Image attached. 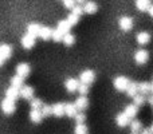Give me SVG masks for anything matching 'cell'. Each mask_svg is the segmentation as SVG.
Here are the masks:
<instances>
[{
  "instance_id": "cell-39",
  "label": "cell",
  "mask_w": 153,
  "mask_h": 134,
  "mask_svg": "<svg viewBox=\"0 0 153 134\" xmlns=\"http://www.w3.org/2000/svg\"><path fill=\"white\" fill-rule=\"evenodd\" d=\"M146 102H148L149 105H152V106H153V95H149L148 99H146Z\"/></svg>"
},
{
  "instance_id": "cell-38",
  "label": "cell",
  "mask_w": 153,
  "mask_h": 134,
  "mask_svg": "<svg viewBox=\"0 0 153 134\" xmlns=\"http://www.w3.org/2000/svg\"><path fill=\"white\" fill-rule=\"evenodd\" d=\"M63 4H65V7H66V8H70V10H73V8L75 7V3L71 1V0H65Z\"/></svg>"
},
{
  "instance_id": "cell-11",
  "label": "cell",
  "mask_w": 153,
  "mask_h": 134,
  "mask_svg": "<svg viewBox=\"0 0 153 134\" xmlns=\"http://www.w3.org/2000/svg\"><path fill=\"white\" fill-rule=\"evenodd\" d=\"M75 107L78 109V110H81V111H83L85 109L89 106V99H87L86 97H83V95H81V97H78L76 98V101H75Z\"/></svg>"
},
{
  "instance_id": "cell-29",
  "label": "cell",
  "mask_w": 153,
  "mask_h": 134,
  "mask_svg": "<svg viewBox=\"0 0 153 134\" xmlns=\"http://www.w3.org/2000/svg\"><path fill=\"white\" fill-rule=\"evenodd\" d=\"M133 102H134V103H133V105H134V106H137V107H138V106L144 105V103L146 102V98L144 97V95H141V94H137L134 98H133Z\"/></svg>"
},
{
  "instance_id": "cell-20",
  "label": "cell",
  "mask_w": 153,
  "mask_h": 134,
  "mask_svg": "<svg viewBox=\"0 0 153 134\" xmlns=\"http://www.w3.org/2000/svg\"><path fill=\"white\" fill-rule=\"evenodd\" d=\"M51 107H53V115H55V117L65 115V105L63 103H55V105H53Z\"/></svg>"
},
{
  "instance_id": "cell-10",
  "label": "cell",
  "mask_w": 153,
  "mask_h": 134,
  "mask_svg": "<svg viewBox=\"0 0 153 134\" xmlns=\"http://www.w3.org/2000/svg\"><path fill=\"white\" fill-rule=\"evenodd\" d=\"M12 55V47L10 44H0V56L3 59H8Z\"/></svg>"
},
{
  "instance_id": "cell-4",
  "label": "cell",
  "mask_w": 153,
  "mask_h": 134,
  "mask_svg": "<svg viewBox=\"0 0 153 134\" xmlns=\"http://www.w3.org/2000/svg\"><path fill=\"white\" fill-rule=\"evenodd\" d=\"M148 58H149V54H148V51H145V50H138L137 53L134 54V61L137 64L146 63Z\"/></svg>"
},
{
  "instance_id": "cell-45",
  "label": "cell",
  "mask_w": 153,
  "mask_h": 134,
  "mask_svg": "<svg viewBox=\"0 0 153 134\" xmlns=\"http://www.w3.org/2000/svg\"><path fill=\"white\" fill-rule=\"evenodd\" d=\"M132 134H138V133H132Z\"/></svg>"
},
{
  "instance_id": "cell-25",
  "label": "cell",
  "mask_w": 153,
  "mask_h": 134,
  "mask_svg": "<svg viewBox=\"0 0 153 134\" xmlns=\"http://www.w3.org/2000/svg\"><path fill=\"white\" fill-rule=\"evenodd\" d=\"M136 7L140 11H149V8L152 7V3L148 0H138V1H136Z\"/></svg>"
},
{
  "instance_id": "cell-31",
  "label": "cell",
  "mask_w": 153,
  "mask_h": 134,
  "mask_svg": "<svg viewBox=\"0 0 153 134\" xmlns=\"http://www.w3.org/2000/svg\"><path fill=\"white\" fill-rule=\"evenodd\" d=\"M40 113H42V117H48L53 114V107L48 105H43L40 109Z\"/></svg>"
},
{
  "instance_id": "cell-32",
  "label": "cell",
  "mask_w": 153,
  "mask_h": 134,
  "mask_svg": "<svg viewBox=\"0 0 153 134\" xmlns=\"http://www.w3.org/2000/svg\"><path fill=\"white\" fill-rule=\"evenodd\" d=\"M51 39H53L54 42H62V40H63V34H61L58 30H54L53 35H51Z\"/></svg>"
},
{
  "instance_id": "cell-41",
  "label": "cell",
  "mask_w": 153,
  "mask_h": 134,
  "mask_svg": "<svg viewBox=\"0 0 153 134\" xmlns=\"http://www.w3.org/2000/svg\"><path fill=\"white\" fill-rule=\"evenodd\" d=\"M149 15H151L152 18H153V5H152L151 8H149Z\"/></svg>"
},
{
  "instance_id": "cell-14",
  "label": "cell",
  "mask_w": 153,
  "mask_h": 134,
  "mask_svg": "<svg viewBox=\"0 0 153 134\" xmlns=\"http://www.w3.org/2000/svg\"><path fill=\"white\" fill-rule=\"evenodd\" d=\"M136 39H137V43H138V44L144 46V44H146V43L151 40V35H149L148 32L143 31V32H138V34L136 35Z\"/></svg>"
},
{
  "instance_id": "cell-13",
  "label": "cell",
  "mask_w": 153,
  "mask_h": 134,
  "mask_svg": "<svg viewBox=\"0 0 153 134\" xmlns=\"http://www.w3.org/2000/svg\"><path fill=\"white\" fill-rule=\"evenodd\" d=\"M65 114L69 115L70 118H75V115L78 114V109L75 107L74 103H66L65 105Z\"/></svg>"
},
{
  "instance_id": "cell-30",
  "label": "cell",
  "mask_w": 153,
  "mask_h": 134,
  "mask_svg": "<svg viewBox=\"0 0 153 134\" xmlns=\"http://www.w3.org/2000/svg\"><path fill=\"white\" fill-rule=\"evenodd\" d=\"M62 42L66 46H73L75 42V36L71 34H66V35H63V40H62Z\"/></svg>"
},
{
  "instance_id": "cell-2",
  "label": "cell",
  "mask_w": 153,
  "mask_h": 134,
  "mask_svg": "<svg viewBox=\"0 0 153 134\" xmlns=\"http://www.w3.org/2000/svg\"><path fill=\"white\" fill-rule=\"evenodd\" d=\"M94 79H95V74L93 73L91 70H85L83 73H81V75H79V81H81V83L87 84V86H89L90 83H93Z\"/></svg>"
},
{
  "instance_id": "cell-22",
  "label": "cell",
  "mask_w": 153,
  "mask_h": 134,
  "mask_svg": "<svg viewBox=\"0 0 153 134\" xmlns=\"http://www.w3.org/2000/svg\"><path fill=\"white\" fill-rule=\"evenodd\" d=\"M23 86H24V84H23V78H22V76L15 75V76H12V78H11V87H15V89L20 90Z\"/></svg>"
},
{
  "instance_id": "cell-23",
  "label": "cell",
  "mask_w": 153,
  "mask_h": 134,
  "mask_svg": "<svg viewBox=\"0 0 153 134\" xmlns=\"http://www.w3.org/2000/svg\"><path fill=\"white\" fill-rule=\"evenodd\" d=\"M42 113H40V110H31L30 111V119H31V122H34V124H40V121H42Z\"/></svg>"
},
{
  "instance_id": "cell-35",
  "label": "cell",
  "mask_w": 153,
  "mask_h": 134,
  "mask_svg": "<svg viewBox=\"0 0 153 134\" xmlns=\"http://www.w3.org/2000/svg\"><path fill=\"white\" fill-rule=\"evenodd\" d=\"M66 20H67V21H69V23H70V26H75V24L78 23L79 18H78V16H75L74 13H70V15H69V18H67Z\"/></svg>"
},
{
  "instance_id": "cell-17",
  "label": "cell",
  "mask_w": 153,
  "mask_h": 134,
  "mask_svg": "<svg viewBox=\"0 0 153 134\" xmlns=\"http://www.w3.org/2000/svg\"><path fill=\"white\" fill-rule=\"evenodd\" d=\"M51 35H53V30H50L48 27H40L38 36L43 40H48V39H51Z\"/></svg>"
},
{
  "instance_id": "cell-16",
  "label": "cell",
  "mask_w": 153,
  "mask_h": 134,
  "mask_svg": "<svg viewBox=\"0 0 153 134\" xmlns=\"http://www.w3.org/2000/svg\"><path fill=\"white\" fill-rule=\"evenodd\" d=\"M137 113H138V107L137 106H134V105H128L126 107H125V111H124V114L128 117V118H134L136 115H137Z\"/></svg>"
},
{
  "instance_id": "cell-44",
  "label": "cell",
  "mask_w": 153,
  "mask_h": 134,
  "mask_svg": "<svg viewBox=\"0 0 153 134\" xmlns=\"http://www.w3.org/2000/svg\"><path fill=\"white\" fill-rule=\"evenodd\" d=\"M151 91H152V94H153V83L151 84Z\"/></svg>"
},
{
  "instance_id": "cell-1",
  "label": "cell",
  "mask_w": 153,
  "mask_h": 134,
  "mask_svg": "<svg viewBox=\"0 0 153 134\" xmlns=\"http://www.w3.org/2000/svg\"><path fill=\"white\" fill-rule=\"evenodd\" d=\"M113 83H114V87H116L117 90H120V91H126L130 81L126 78V76H117V78H114Z\"/></svg>"
},
{
  "instance_id": "cell-24",
  "label": "cell",
  "mask_w": 153,
  "mask_h": 134,
  "mask_svg": "<svg viewBox=\"0 0 153 134\" xmlns=\"http://www.w3.org/2000/svg\"><path fill=\"white\" fill-rule=\"evenodd\" d=\"M138 93H140L141 95H148L149 93H151V84L148 83V82H141V83H138Z\"/></svg>"
},
{
  "instance_id": "cell-19",
  "label": "cell",
  "mask_w": 153,
  "mask_h": 134,
  "mask_svg": "<svg viewBox=\"0 0 153 134\" xmlns=\"http://www.w3.org/2000/svg\"><path fill=\"white\" fill-rule=\"evenodd\" d=\"M116 122H117V125L121 127H125L126 125H130V119L128 118L124 113H120L116 117Z\"/></svg>"
},
{
  "instance_id": "cell-26",
  "label": "cell",
  "mask_w": 153,
  "mask_h": 134,
  "mask_svg": "<svg viewBox=\"0 0 153 134\" xmlns=\"http://www.w3.org/2000/svg\"><path fill=\"white\" fill-rule=\"evenodd\" d=\"M97 4L95 3H93V1H89V3H86V4L83 5V12H86V13H94V12H97Z\"/></svg>"
},
{
  "instance_id": "cell-37",
  "label": "cell",
  "mask_w": 153,
  "mask_h": 134,
  "mask_svg": "<svg viewBox=\"0 0 153 134\" xmlns=\"http://www.w3.org/2000/svg\"><path fill=\"white\" fill-rule=\"evenodd\" d=\"M71 13H74L75 16H78V18H79V16L83 13V7H81V5H75V7L73 8V12Z\"/></svg>"
},
{
  "instance_id": "cell-5",
  "label": "cell",
  "mask_w": 153,
  "mask_h": 134,
  "mask_svg": "<svg viewBox=\"0 0 153 134\" xmlns=\"http://www.w3.org/2000/svg\"><path fill=\"white\" fill-rule=\"evenodd\" d=\"M30 74V64L28 63H19L18 66H16V75L22 76V78H26L27 75Z\"/></svg>"
},
{
  "instance_id": "cell-21",
  "label": "cell",
  "mask_w": 153,
  "mask_h": 134,
  "mask_svg": "<svg viewBox=\"0 0 153 134\" xmlns=\"http://www.w3.org/2000/svg\"><path fill=\"white\" fill-rule=\"evenodd\" d=\"M126 94L132 98H134L136 95L138 94V84L136 83V82H130L129 83V86H128V89H126Z\"/></svg>"
},
{
  "instance_id": "cell-40",
  "label": "cell",
  "mask_w": 153,
  "mask_h": 134,
  "mask_svg": "<svg viewBox=\"0 0 153 134\" xmlns=\"http://www.w3.org/2000/svg\"><path fill=\"white\" fill-rule=\"evenodd\" d=\"M141 134H152V133H151V130L149 129H143L141 130Z\"/></svg>"
},
{
  "instance_id": "cell-12",
  "label": "cell",
  "mask_w": 153,
  "mask_h": 134,
  "mask_svg": "<svg viewBox=\"0 0 153 134\" xmlns=\"http://www.w3.org/2000/svg\"><path fill=\"white\" fill-rule=\"evenodd\" d=\"M35 44V38L30 36V35H24L23 38H22V46H23L26 50H30V48H32Z\"/></svg>"
},
{
  "instance_id": "cell-8",
  "label": "cell",
  "mask_w": 153,
  "mask_h": 134,
  "mask_svg": "<svg viewBox=\"0 0 153 134\" xmlns=\"http://www.w3.org/2000/svg\"><path fill=\"white\" fill-rule=\"evenodd\" d=\"M78 86H79V82L76 81L75 78H69V79H66V82H65V87H66V90L70 93L76 91V90H78Z\"/></svg>"
},
{
  "instance_id": "cell-42",
  "label": "cell",
  "mask_w": 153,
  "mask_h": 134,
  "mask_svg": "<svg viewBox=\"0 0 153 134\" xmlns=\"http://www.w3.org/2000/svg\"><path fill=\"white\" fill-rule=\"evenodd\" d=\"M3 63H4V59H3V58H1V56H0V66H1V64H3Z\"/></svg>"
},
{
  "instance_id": "cell-18",
  "label": "cell",
  "mask_w": 153,
  "mask_h": 134,
  "mask_svg": "<svg viewBox=\"0 0 153 134\" xmlns=\"http://www.w3.org/2000/svg\"><path fill=\"white\" fill-rule=\"evenodd\" d=\"M70 28H71V26H70V23L67 20H61L58 23V31L61 32V34L66 35V34H70Z\"/></svg>"
},
{
  "instance_id": "cell-6",
  "label": "cell",
  "mask_w": 153,
  "mask_h": 134,
  "mask_svg": "<svg viewBox=\"0 0 153 134\" xmlns=\"http://www.w3.org/2000/svg\"><path fill=\"white\" fill-rule=\"evenodd\" d=\"M19 95H20L22 98H24V99H32V97H34V89H32L31 86H23L20 90H19Z\"/></svg>"
},
{
  "instance_id": "cell-43",
  "label": "cell",
  "mask_w": 153,
  "mask_h": 134,
  "mask_svg": "<svg viewBox=\"0 0 153 134\" xmlns=\"http://www.w3.org/2000/svg\"><path fill=\"white\" fill-rule=\"evenodd\" d=\"M149 130H151V133L153 134V124H152V126H151V129H149Z\"/></svg>"
},
{
  "instance_id": "cell-34",
  "label": "cell",
  "mask_w": 153,
  "mask_h": 134,
  "mask_svg": "<svg viewBox=\"0 0 153 134\" xmlns=\"http://www.w3.org/2000/svg\"><path fill=\"white\" fill-rule=\"evenodd\" d=\"M76 91H79V94H81V95L86 97V94L89 93V86H87V84H83V83H79L78 90H76Z\"/></svg>"
},
{
  "instance_id": "cell-15",
  "label": "cell",
  "mask_w": 153,
  "mask_h": 134,
  "mask_svg": "<svg viewBox=\"0 0 153 134\" xmlns=\"http://www.w3.org/2000/svg\"><path fill=\"white\" fill-rule=\"evenodd\" d=\"M40 27L42 26H39V24H36V23L28 24V27H27V35H30V36H32V38H36L38 34H39Z\"/></svg>"
},
{
  "instance_id": "cell-27",
  "label": "cell",
  "mask_w": 153,
  "mask_h": 134,
  "mask_svg": "<svg viewBox=\"0 0 153 134\" xmlns=\"http://www.w3.org/2000/svg\"><path fill=\"white\" fill-rule=\"evenodd\" d=\"M130 129L133 133H138L140 130H143V124L138 119H133V121H130Z\"/></svg>"
},
{
  "instance_id": "cell-33",
  "label": "cell",
  "mask_w": 153,
  "mask_h": 134,
  "mask_svg": "<svg viewBox=\"0 0 153 134\" xmlns=\"http://www.w3.org/2000/svg\"><path fill=\"white\" fill-rule=\"evenodd\" d=\"M75 134H87V126L85 124L82 125H76L75 126Z\"/></svg>"
},
{
  "instance_id": "cell-9",
  "label": "cell",
  "mask_w": 153,
  "mask_h": 134,
  "mask_svg": "<svg viewBox=\"0 0 153 134\" xmlns=\"http://www.w3.org/2000/svg\"><path fill=\"white\" fill-rule=\"evenodd\" d=\"M19 97H20V95H19V90L15 89V87H8V89L5 90V99H10V101H12V102H15Z\"/></svg>"
},
{
  "instance_id": "cell-36",
  "label": "cell",
  "mask_w": 153,
  "mask_h": 134,
  "mask_svg": "<svg viewBox=\"0 0 153 134\" xmlns=\"http://www.w3.org/2000/svg\"><path fill=\"white\" fill-rule=\"evenodd\" d=\"M85 119H86V115H85L83 113H78L75 115V121H76V125H82L85 122Z\"/></svg>"
},
{
  "instance_id": "cell-7",
  "label": "cell",
  "mask_w": 153,
  "mask_h": 134,
  "mask_svg": "<svg viewBox=\"0 0 153 134\" xmlns=\"http://www.w3.org/2000/svg\"><path fill=\"white\" fill-rule=\"evenodd\" d=\"M120 27H121V30H124V31L132 30V27H133L132 18H129V16H122V18L120 19Z\"/></svg>"
},
{
  "instance_id": "cell-3",
  "label": "cell",
  "mask_w": 153,
  "mask_h": 134,
  "mask_svg": "<svg viewBox=\"0 0 153 134\" xmlns=\"http://www.w3.org/2000/svg\"><path fill=\"white\" fill-rule=\"evenodd\" d=\"M1 110H3V113L7 114V115L12 114L13 111H15V102H12V101H10V99H3L1 101Z\"/></svg>"
},
{
  "instance_id": "cell-28",
  "label": "cell",
  "mask_w": 153,
  "mask_h": 134,
  "mask_svg": "<svg viewBox=\"0 0 153 134\" xmlns=\"http://www.w3.org/2000/svg\"><path fill=\"white\" fill-rule=\"evenodd\" d=\"M30 106L32 107V110H40L43 106V102L39 98H32V99L30 101Z\"/></svg>"
}]
</instances>
